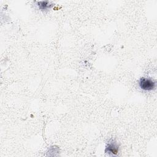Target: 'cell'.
I'll use <instances>...</instances> for the list:
<instances>
[{
  "instance_id": "obj_2",
  "label": "cell",
  "mask_w": 157,
  "mask_h": 157,
  "mask_svg": "<svg viewBox=\"0 0 157 157\" xmlns=\"http://www.w3.org/2000/svg\"><path fill=\"white\" fill-rule=\"evenodd\" d=\"M105 151L110 155H115L118 152V145L114 140H111L107 144Z\"/></svg>"
},
{
  "instance_id": "obj_3",
  "label": "cell",
  "mask_w": 157,
  "mask_h": 157,
  "mask_svg": "<svg viewBox=\"0 0 157 157\" xmlns=\"http://www.w3.org/2000/svg\"><path fill=\"white\" fill-rule=\"evenodd\" d=\"M37 6L39 7V9L42 10H45L48 8H50L53 6V4L51 2L44 1L37 2Z\"/></svg>"
},
{
  "instance_id": "obj_1",
  "label": "cell",
  "mask_w": 157,
  "mask_h": 157,
  "mask_svg": "<svg viewBox=\"0 0 157 157\" xmlns=\"http://www.w3.org/2000/svg\"><path fill=\"white\" fill-rule=\"evenodd\" d=\"M139 86L144 90L150 91L155 88V82L150 78H141L139 81Z\"/></svg>"
}]
</instances>
